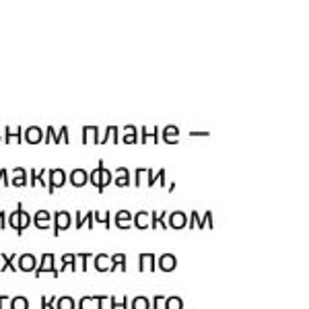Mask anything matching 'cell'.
<instances>
[{"mask_svg": "<svg viewBox=\"0 0 309 309\" xmlns=\"http://www.w3.org/2000/svg\"><path fill=\"white\" fill-rule=\"evenodd\" d=\"M66 171L62 167H54V169H49L48 171V192L49 194H54V190H60V188H64L66 186Z\"/></svg>", "mask_w": 309, "mask_h": 309, "instance_id": "obj_1", "label": "cell"}, {"mask_svg": "<svg viewBox=\"0 0 309 309\" xmlns=\"http://www.w3.org/2000/svg\"><path fill=\"white\" fill-rule=\"evenodd\" d=\"M33 274H35V278L44 276V274H52L54 278H58L60 274H58V268H56V256L54 254H44L42 256V264L35 268Z\"/></svg>", "mask_w": 309, "mask_h": 309, "instance_id": "obj_2", "label": "cell"}, {"mask_svg": "<svg viewBox=\"0 0 309 309\" xmlns=\"http://www.w3.org/2000/svg\"><path fill=\"white\" fill-rule=\"evenodd\" d=\"M71 225H72L71 213H66V211H56L54 213V237H58L62 231H66V229H71Z\"/></svg>", "mask_w": 309, "mask_h": 309, "instance_id": "obj_3", "label": "cell"}, {"mask_svg": "<svg viewBox=\"0 0 309 309\" xmlns=\"http://www.w3.org/2000/svg\"><path fill=\"white\" fill-rule=\"evenodd\" d=\"M17 268L21 272H35L37 268V258L33 254H21L17 258Z\"/></svg>", "mask_w": 309, "mask_h": 309, "instance_id": "obj_4", "label": "cell"}, {"mask_svg": "<svg viewBox=\"0 0 309 309\" xmlns=\"http://www.w3.org/2000/svg\"><path fill=\"white\" fill-rule=\"evenodd\" d=\"M23 141L27 144H39L44 143V130L39 126H29L23 130Z\"/></svg>", "mask_w": 309, "mask_h": 309, "instance_id": "obj_5", "label": "cell"}, {"mask_svg": "<svg viewBox=\"0 0 309 309\" xmlns=\"http://www.w3.org/2000/svg\"><path fill=\"white\" fill-rule=\"evenodd\" d=\"M169 221H167V227L169 229H175V231H179V229H186L188 227V214L182 213V211H173L171 214H167Z\"/></svg>", "mask_w": 309, "mask_h": 309, "instance_id": "obj_6", "label": "cell"}, {"mask_svg": "<svg viewBox=\"0 0 309 309\" xmlns=\"http://www.w3.org/2000/svg\"><path fill=\"white\" fill-rule=\"evenodd\" d=\"M138 270L141 272H155L157 270V256L155 254H141L138 256Z\"/></svg>", "mask_w": 309, "mask_h": 309, "instance_id": "obj_7", "label": "cell"}, {"mask_svg": "<svg viewBox=\"0 0 309 309\" xmlns=\"http://www.w3.org/2000/svg\"><path fill=\"white\" fill-rule=\"evenodd\" d=\"M8 186H15V188H25L29 186V173L25 167H13V179L8 182Z\"/></svg>", "mask_w": 309, "mask_h": 309, "instance_id": "obj_8", "label": "cell"}, {"mask_svg": "<svg viewBox=\"0 0 309 309\" xmlns=\"http://www.w3.org/2000/svg\"><path fill=\"white\" fill-rule=\"evenodd\" d=\"M157 268L163 272H173L177 268V258L173 254H163L157 258Z\"/></svg>", "mask_w": 309, "mask_h": 309, "instance_id": "obj_9", "label": "cell"}, {"mask_svg": "<svg viewBox=\"0 0 309 309\" xmlns=\"http://www.w3.org/2000/svg\"><path fill=\"white\" fill-rule=\"evenodd\" d=\"M161 136H159V141H163L165 144H177L179 143V128L177 126H165L161 132H159Z\"/></svg>", "mask_w": 309, "mask_h": 309, "instance_id": "obj_10", "label": "cell"}, {"mask_svg": "<svg viewBox=\"0 0 309 309\" xmlns=\"http://www.w3.org/2000/svg\"><path fill=\"white\" fill-rule=\"evenodd\" d=\"M23 141V130H21V126H6L4 128V143L6 144H21Z\"/></svg>", "mask_w": 309, "mask_h": 309, "instance_id": "obj_11", "label": "cell"}, {"mask_svg": "<svg viewBox=\"0 0 309 309\" xmlns=\"http://www.w3.org/2000/svg\"><path fill=\"white\" fill-rule=\"evenodd\" d=\"M159 132H161V128H159V126H153V134H151V130H148L146 126H143L141 130H138V134H141V136H138V144H146L151 138H153V144H157L159 143Z\"/></svg>", "mask_w": 309, "mask_h": 309, "instance_id": "obj_12", "label": "cell"}, {"mask_svg": "<svg viewBox=\"0 0 309 309\" xmlns=\"http://www.w3.org/2000/svg\"><path fill=\"white\" fill-rule=\"evenodd\" d=\"M60 262H62V266L58 268V274H62V272H66V270H71V272H76V270H78V260H76L74 254H64L62 258H60Z\"/></svg>", "mask_w": 309, "mask_h": 309, "instance_id": "obj_13", "label": "cell"}, {"mask_svg": "<svg viewBox=\"0 0 309 309\" xmlns=\"http://www.w3.org/2000/svg\"><path fill=\"white\" fill-rule=\"evenodd\" d=\"M112 218H114V225L118 229H130L132 227V213L130 211H118Z\"/></svg>", "mask_w": 309, "mask_h": 309, "instance_id": "obj_14", "label": "cell"}, {"mask_svg": "<svg viewBox=\"0 0 309 309\" xmlns=\"http://www.w3.org/2000/svg\"><path fill=\"white\" fill-rule=\"evenodd\" d=\"M146 186L153 188V186H161L165 188V169H159V173H153V169H146Z\"/></svg>", "mask_w": 309, "mask_h": 309, "instance_id": "obj_15", "label": "cell"}, {"mask_svg": "<svg viewBox=\"0 0 309 309\" xmlns=\"http://www.w3.org/2000/svg\"><path fill=\"white\" fill-rule=\"evenodd\" d=\"M93 266L97 272H109L112 270V258L107 254H97L93 256Z\"/></svg>", "mask_w": 309, "mask_h": 309, "instance_id": "obj_16", "label": "cell"}, {"mask_svg": "<svg viewBox=\"0 0 309 309\" xmlns=\"http://www.w3.org/2000/svg\"><path fill=\"white\" fill-rule=\"evenodd\" d=\"M17 254H2L0 256V272H6V270H11V272H19V268H17Z\"/></svg>", "mask_w": 309, "mask_h": 309, "instance_id": "obj_17", "label": "cell"}, {"mask_svg": "<svg viewBox=\"0 0 309 309\" xmlns=\"http://www.w3.org/2000/svg\"><path fill=\"white\" fill-rule=\"evenodd\" d=\"M31 223L37 227V229H49V223H52V214L48 211H37L33 216H31Z\"/></svg>", "mask_w": 309, "mask_h": 309, "instance_id": "obj_18", "label": "cell"}, {"mask_svg": "<svg viewBox=\"0 0 309 309\" xmlns=\"http://www.w3.org/2000/svg\"><path fill=\"white\" fill-rule=\"evenodd\" d=\"M46 175H48V169H31L29 171V186H42V188H48V179H46Z\"/></svg>", "mask_w": 309, "mask_h": 309, "instance_id": "obj_19", "label": "cell"}, {"mask_svg": "<svg viewBox=\"0 0 309 309\" xmlns=\"http://www.w3.org/2000/svg\"><path fill=\"white\" fill-rule=\"evenodd\" d=\"M81 143H83V144H87V143L99 144V143H101V136H99V128H97V126H85V128H83V138H81Z\"/></svg>", "mask_w": 309, "mask_h": 309, "instance_id": "obj_20", "label": "cell"}, {"mask_svg": "<svg viewBox=\"0 0 309 309\" xmlns=\"http://www.w3.org/2000/svg\"><path fill=\"white\" fill-rule=\"evenodd\" d=\"M87 182H89V173L85 171L83 167H76V169L71 171V184L74 188H83V186H87Z\"/></svg>", "mask_w": 309, "mask_h": 309, "instance_id": "obj_21", "label": "cell"}, {"mask_svg": "<svg viewBox=\"0 0 309 309\" xmlns=\"http://www.w3.org/2000/svg\"><path fill=\"white\" fill-rule=\"evenodd\" d=\"M112 179H114V173L109 171V169L105 165H101V169H99V184H97V192L99 194H103L105 188L112 184Z\"/></svg>", "mask_w": 309, "mask_h": 309, "instance_id": "obj_22", "label": "cell"}, {"mask_svg": "<svg viewBox=\"0 0 309 309\" xmlns=\"http://www.w3.org/2000/svg\"><path fill=\"white\" fill-rule=\"evenodd\" d=\"M132 225L136 229H141V231H144V229L151 227V216H148V211H138L136 214H132Z\"/></svg>", "mask_w": 309, "mask_h": 309, "instance_id": "obj_23", "label": "cell"}, {"mask_svg": "<svg viewBox=\"0 0 309 309\" xmlns=\"http://www.w3.org/2000/svg\"><path fill=\"white\" fill-rule=\"evenodd\" d=\"M167 214L169 213H148V216H151V227L153 229H159V227H161L163 229V231H169V227H167V221H165V218H167Z\"/></svg>", "mask_w": 309, "mask_h": 309, "instance_id": "obj_24", "label": "cell"}, {"mask_svg": "<svg viewBox=\"0 0 309 309\" xmlns=\"http://www.w3.org/2000/svg\"><path fill=\"white\" fill-rule=\"evenodd\" d=\"M122 143H124V144H138V128H136V126H132V124L124 126Z\"/></svg>", "mask_w": 309, "mask_h": 309, "instance_id": "obj_25", "label": "cell"}, {"mask_svg": "<svg viewBox=\"0 0 309 309\" xmlns=\"http://www.w3.org/2000/svg\"><path fill=\"white\" fill-rule=\"evenodd\" d=\"M186 229H190V231H192V229H200V231H202V229H204L202 214L198 213V211H192L190 214H188V227Z\"/></svg>", "mask_w": 309, "mask_h": 309, "instance_id": "obj_26", "label": "cell"}, {"mask_svg": "<svg viewBox=\"0 0 309 309\" xmlns=\"http://www.w3.org/2000/svg\"><path fill=\"white\" fill-rule=\"evenodd\" d=\"M109 258H112V270H109V272H116V270L126 272V270H128V266H126V254H114V256H109Z\"/></svg>", "mask_w": 309, "mask_h": 309, "instance_id": "obj_27", "label": "cell"}, {"mask_svg": "<svg viewBox=\"0 0 309 309\" xmlns=\"http://www.w3.org/2000/svg\"><path fill=\"white\" fill-rule=\"evenodd\" d=\"M109 141L116 143V144L119 143V128L118 126H107L105 128V134H103V138H101V143H99V144H105Z\"/></svg>", "mask_w": 309, "mask_h": 309, "instance_id": "obj_28", "label": "cell"}, {"mask_svg": "<svg viewBox=\"0 0 309 309\" xmlns=\"http://www.w3.org/2000/svg\"><path fill=\"white\" fill-rule=\"evenodd\" d=\"M31 227V214H29L25 208L21 211V214H19V227H17V235H21L23 231H27V229Z\"/></svg>", "mask_w": 309, "mask_h": 309, "instance_id": "obj_29", "label": "cell"}, {"mask_svg": "<svg viewBox=\"0 0 309 309\" xmlns=\"http://www.w3.org/2000/svg\"><path fill=\"white\" fill-rule=\"evenodd\" d=\"M109 309H130V299L128 297H107Z\"/></svg>", "mask_w": 309, "mask_h": 309, "instance_id": "obj_30", "label": "cell"}, {"mask_svg": "<svg viewBox=\"0 0 309 309\" xmlns=\"http://www.w3.org/2000/svg\"><path fill=\"white\" fill-rule=\"evenodd\" d=\"M130 309H151V299L148 297H134L130 299Z\"/></svg>", "mask_w": 309, "mask_h": 309, "instance_id": "obj_31", "label": "cell"}, {"mask_svg": "<svg viewBox=\"0 0 309 309\" xmlns=\"http://www.w3.org/2000/svg\"><path fill=\"white\" fill-rule=\"evenodd\" d=\"M21 211H23V204L19 202L15 211L6 216V223H8V227H11V229H15V231H17V227H19V214H21Z\"/></svg>", "mask_w": 309, "mask_h": 309, "instance_id": "obj_32", "label": "cell"}, {"mask_svg": "<svg viewBox=\"0 0 309 309\" xmlns=\"http://www.w3.org/2000/svg\"><path fill=\"white\" fill-rule=\"evenodd\" d=\"M163 309H184V299L182 297H165Z\"/></svg>", "mask_w": 309, "mask_h": 309, "instance_id": "obj_33", "label": "cell"}, {"mask_svg": "<svg viewBox=\"0 0 309 309\" xmlns=\"http://www.w3.org/2000/svg\"><path fill=\"white\" fill-rule=\"evenodd\" d=\"M95 223L103 225L105 229H112V213L105 211V213H97L95 211Z\"/></svg>", "mask_w": 309, "mask_h": 309, "instance_id": "obj_34", "label": "cell"}, {"mask_svg": "<svg viewBox=\"0 0 309 309\" xmlns=\"http://www.w3.org/2000/svg\"><path fill=\"white\" fill-rule=\"evenodd\" d=\"M74 307H76V303H74L72 297L64 295V297H58L56 299V309H74Z\"/></svg>", "mask_w": 309, "mask_h": 309, "instance_id": "obj_35", "label": "cell"}, {"mask_svg": "<svg viewBox=\"0 0 309 309\" xmlns=\"http://www.w3.org/2000/svg\"><path fill=\"white\" fill-rule=\"evenodd\" d=\"M11 309H29V299L19 295V297H13L11 299Z\"/></svg>", "mask_w": 309, "mask_h": 309, "instance_id": "obj_36", "label": "cell"}, {"mask_svg": "<svg viewBox=\"0 0 309 309\" xmlns=\"http://www.w3.org/2000/svg\"><path fill=\"white\" fill-rule=\"evenodd\" d=\"M60 143L71 144V134H68V128H66V126L60 128V132H58L56 138H54V144H60Z\"/></svg>", "mask_w": 309, "mask_h": 309, "instance_id": "obj_37", "label": "cell"}, {"mask_svg": "<svg viewBox=\"0 0 309 309\" xmlns=\"http://www.w3.org/2000/svg\"><path fill=\"white\" fill-rule=\"evenodd\" d=\"M74 256H76V260L81 262L78 268H81L83 272H87V262H89V258H93V254L91 252H83V254H74Z\"/></svg>", "mask_w": 309, "mask_h": 309, "instance_id": "obj_38", "label": "cell"}, {"mask_svg": "<svg viewBox=\"0 0 309 309\" xmlns=\"http://www.w3.org/2000/svg\"><path fill=\"white\" fill-rule=\"evenodd\" d=\"M78 309H95V299L85 295L81 301H78Z\"/></svg>", "mask_w": 309, "mask_h": 309, "instance_id": "obj_39", "label": "cell"}, {"mask_svg": "<svg viewBox=\"0 0 309 309\" xmlns=\"http://www.w3.org/2000/svg\"><path fill=\"white\" fill-rule=\"evenodd\" d=\"M144 175H146V167H138L136 173H134V186H136V188L143 186V177H144Z\"/></svg>", "mask_w": 309, "mask_h": 309, "instance_id": "obj_40", "label": "cell"}, {"mask_svg": "<svg viewBox=\"0 0 309 309\" xmlns=\"http://www.w3.org/2000/svg\"><path fill=\"white\" fill-rule=\"evenodd\" d=\"M112 184H114L116 188H128V186H132V184H130V177H118V175H114Z\"/></svg>", "mask_w": 309, "mask_h": 309, "instance_id": "obj_41", "label": "cell"}, {"mask_svg": "<svg viewBox=\"0 0 309 309\" xmlns=\"http://www.w3.org/2000/svg\"><path fill=\"white\" fill-rule=\"evenodd\" d=\"M56 299L58 297H42V309H56Z\"/></svg>", "mask_w": 309, "mask_h": 309, "instance_id": "obj_42", "label": "cell"}, {"mask_svg": "<svg viewBox=\"0 0 309 309\" xmlns=\"http://www.w3.org/2000/svg\"><path fill=\"white\" fill-rule=\"evenodd\" d=\"M87 223V218H85V213H81V211H76L74 213V227L76 229H83V225Z\"/></svg>", "mask_w": 309, "mask_h": 309, "instance_id": "obj_43", "label": "cell"}, {"mask_svg": "<svg viewBox=\"0 0 309 309\" xmlns=\"http://www.w3.org/2000/svg\"><path fill=\"white\" fill-rule=\"evenodd\" d=\"M163 301H165L163 295H155L151 301V309H163Z\"/></svg>", "mask_w": 309, "mask_h": 309, "instance_id": "obj_44", "label": "cell"}, {"mask_svg": "<svg viewBox=\"0 0 309 309\" xmlns=\"http://www.w3.org/2000/svg\"><path fill=\"white\" fill-rule=\"evenodd\" d=\"M202 221H204V229H213V227H214V223H213V213H211V211L204 213Z\"/></svg>", "mask_w": 309, "mask_h": 309, "instance_id": "obj_45", "label": "cell"}, {"mask_svg": "<svg viewBox=\"0 0 309 309\" xmlns=\"http://www.w3.org/2000/svg\"><path fill=\"white\" fill-rule=\"evenodd\" d=\"M93 299H95V309H103V307H105L107 297H103V295H93Z\"/></svg>", "mask_w": 309, "mask_h": 309, "instance_id": "obj_46", "label": "cell"}, {"mask_svg": "<svg viewBox=\"0 0 309 309\" xmlns=\"http://www.w3.org/2000/svg\"><path fill=\"white\" fill-rule=\"evenodd\" d=\"M54 138H56V132H54V128L49 126L48 130H46V134H44V143H46V144H49V143L54 141Z\"/></svg>", "mask_w": 309, "mask_h": 309, "instance_id": "obj_47", "label": "cell"}, {"mask_svg": "<svg viewBox=\"0 0 309 309\" xmlns=\"http://www.w3.org/2000/svg\"><path fill=\"white\" fill-rule=\"evenodd\" d=\"M85 218H87V227L93 229V227H95V211H89V213L85 214Z\"/></svg>", "mask_w": 309, "mask_h": 309, "instance_id": "obj_48", "label": "cell"}, {"mask_svg": "<svg viewBox=\"0 0 309 309\" xmlns=\"http://www.w3.org/2000/svg\"><path fill=\"white\" fill-rule=\"evenodd\" d=\"M8 186V169L6 167H2V169H0V186Z\"/></svg>", "mask_w": 309, "mask_h": 309, "instance_id": "obj_49", "label": "cell"}, {"mask_svg": "<svg viewBox=\"0 0 309 309\" xmlns=\"http://www.w3.org/2000/svg\"><path fill=\"white\" fill-rule=\"evenodd\" d=\"M116 175L118 177H130V171H128V167H118L116 169Z\"/></svg>", "mask_w": 309, "mask_h": 309, "instance_id": "obj_50", "label": "cell"}, {"mask_svg": "<svg viewBox=\"0 0 309 309\" xmlns=\"http://www.w3.org/2000/svg\"><path fill=\"white\" fill-rule=\"evenodd\" d=\"M6 216H8V214H6L4 211H0V229H4V227L8 225V223H6Z\"/></svg>", "mask_w": 309, "mask_h": 309, "instance_id": "obj_51", "label": "cell"}, {"mask_svg": "<svg viewBox=\"0 0 309 309\" xmlns=\"http://www.w3.org/2000/svg\"><path fill=\"white\" fill-rule=\"evenodd\" d=\"M6 301H8V297L6 295H0V309H6Z\"/></svg>", "mask_w": 309, "mask_h": 309, "instance_id": "obj_52", "label": "cell"}, {"mask_svg": "<svg viewBox=\"0 0 309 309\" xmlns=\"http://www.w3.org/2000/svg\"><path fill=\"white\" fill-rule=\"evenodd\" d=\"M190 136H208V132H190Z\"/></svg>", "mask_w": 309, "mask_h": 309, "instance_id": "obj_53", "label": "cell"}, {"mask_svg": "<svg viewBox=\"0 0 309 309\" xmlns=\"http://www.w3.org/2000/svg\"><path fill=\"white\" fill-rule=\"evenodd\" d=\"M0 141H2V136H0Z\"/></svg>", "mask_w": 309, "mask_h": 309, "instance_id": "obj_54", "label": "cell"}]
</instances>
